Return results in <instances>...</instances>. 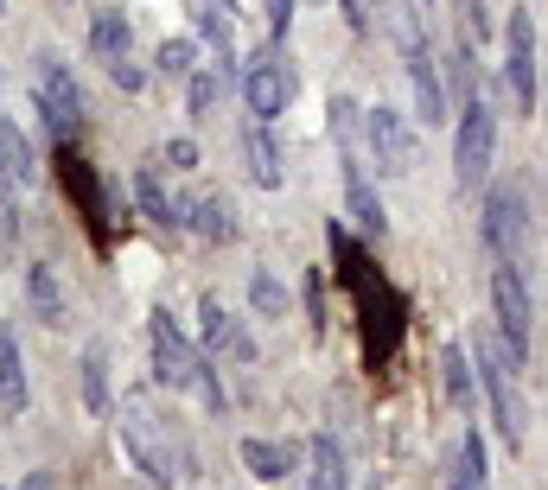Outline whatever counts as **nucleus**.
I'll list each match as a JSON object with an SVG mask.
<instances>
[{
	"label": "nucleus",
	"mask_w": 548,
	"mask_h": 490,
	"mask_svg": "<svg viewBox=\"0 0 548 490\" xmlns=\"http://www.w3.org/2000/svg\"><path fill=\"white\" fill-rule=\"evenodd\" d=\"M153 376H160L173 395H198L211 414H224V382H217V370L185 344L173 312H153Z\"/></svg>",
	"instance_id": "obj_1"
},
{
	"label": "nucleus",
	"mask_w": 548,
	"mask_h": 490,
	"mask_svg": "<svg viewBox=\"0 0 548 490\" xmlns=\"http://www.w3.org/2000/svg\"><path fill=\"white\" fill-rule=\"evenodd\" d=\"M472 350H478V382H485V395H491V420H498L504 446L523 452V401H517V363L523 357L504 344V331H491V325L472 331Z\"/></svg>",
	"instance_id": "obj_2"
},
{
	"label": "nucleus",
	"mask_w": 548,
	"mask_h": 490,
	"mask_svg": "<svg viewBox=\"0 0 548 490\" xmlns=\"http://www.w3.org/2000/svg\"><path fill=\"white\" fill-rule=\"evenodd\" d=\"M491 153H498V115H491L485 90L466 96V109H459V140H453V172L459 185H485L491 179Z\"/></svg>",
	"instance_id": "obj_3"
},
{
	"label": "nucleus",
	"mask_w": 548,
	"mask_h": 490,
	"mask_svg": "<svg viewBox=\"0 0 548 490\" xmlns=\"http://www.w3.org/2000/svg\"><path fill=\"white\" fill-rule=\"evenodd\" d=\"M122 446L128 459L147 471L153 484H173V452H166V427L147 408V395H122Z\"/></svg>",
	"instance_id": "obj_4"
},
{
	"label": "nucleus",
	"mask_w": 548,
	"mask_h": 490,
	"mask_svg": "<svg viewBox=\"0 0 548 490\" xmlns=\"http://www.w3.org/2000/svg\"><path fill=\"white\" fill-rule=\"evenodd\" d=\"M491 312H498L504 344L529 357V287H523V261H498L491 255Z\"/></svg>",
	"instance_id": "obj_5"
},
{
	"label": "nucleus",
	"mask_w": 548,
	"mask_h": 490,
	"mask_svg": "<svg viewBox=\"0 0 548 490\" xmlns=\"http://www.w3.org/2000/svg\"><path fill=\"white\" fill-rule=\"evenodd\" d=\"M504 77H510V96H517L523 115H536V20H529V7H510L504 20Z\"/></svg>",
	"instance_id": "obj_6"
},
{
	"label": "nucleus",
	"mask_w": 548,
	"mask_h": 490,
	"mask_svg": "<svg viewBox=\"0 0 548 490\" xmlns=\"http://www.w3.org/2000/svg\"><path fill=\"white\" fill-rule=\"evenodd\" d=\"M485 249L498 261H523L529 255V210L517 185H491L485 198Z\"/></svg>",
	"instance_id": "obj_7"
},
{
	"label": "nucleus",
	"mask_w": 548,
	"mask_h": 490,
	"mask_svg": "<svg viewBox=\"0 0 548 490\" xmlns=\"http://www.w3.org/2000/svg\"><path fill=\"white\" fill-rule=\"evenodd\" d=\"M396 32H402V58H408V77H415V115L427 128H440L447 121V90H440V70L427 58V39L415 26V13H396Z\"/></svg>",
	"instance_id": "obj_8"
},
{
	"label": "nucleus",
	"mask_w": 548,
	"mask_h": 490,
	"mask_svg": "<svg viewBox=\"0 0 548 490\" xmlns=\"http://www.w3.org/2000/svg\"><path fill=\"white\" fill-rule=\"evenodd\" d=\"M364 140H370V160H376L383 179H408V172H415V134H408V121L396 109L376 102L364 115Z\"/></svg>",
	"instance_id": "obj_9"
},
{
	"label": "nucleus",
	"mask_w": 548,
	"mask_h": 490,
	"mask_svg": "<svg viewBox=\"0 0 548 490\" xmlns=\"http://www.w3.org/2000/svg\"><path fill=\"white\" fill-rule=\"evenodd\" d=\"M39 115L51 121V134L71 147L77 128H83V90L71 83V70H64L58 58H39Z\"/></svg>",
	"instance_id": "obj_10"
},
{
	"label": "nucleus",
	"mask_w": 548,
	"mask_h": 490,
	"mask_svg": "<svg viewBox=\"0 0 548 490\" xmlns=\"http://www.w3.org/2000/svg\"><path fill=\"white\" fill-rule=\"evenodd\" d=\"M243 96H249V115H255V121H274V115L287 109L294 77L281 70V58H274V51H262L255 64H243Z\"/></svg>",
	"instance_id": "obj_11"
},
{
	"label": "nucleus",
	"mask_w": 548,
	"mask_h": 490,
	"mask_svg": "<svg viewBox=\"0 0 548 490\" xmlns=\"http://www.w3.org/2000/svg\"><path fill=\"white\" fill-rule=\"evenodd\" d=\"M338 166H345V204H351V217L364 223L370 236H383V198H376V185H370V172H364V160H357V140H345L338 147Z\"/></svg>",
	"instance_id": "obj_12"
},
{
	"label": "nucleus",
	"mask_w": 548,
	"mask_h": 490,
	"mask_svg": "<svg viewBox=\"0 0 548 490\" xmlns=\"http://www.w3.org/2000/svg\"><path fill=\"white\" fill-rule=\"evenodd\" d=\"M134 204H141L147 223H160V230H185V223H192V210L160 185V172H153V166H134Z\"/></svg>",
	"instance_id": "obj_13"
},
{
	"label": "nucleus",
	"mask_w": 548,
	"mask_h": 490,
	"mask_svg": "<svg viewBox=\"0 0 548 490\" xmlns=\"http://www.w3.org/2000/svg\"><path fill=\"white\" fill-rule=\"evenodd\" d=\"M204 344L211 357H230V363H255V338L243 331V319H230L217 300H204Z\"/></svg>",
	"instance_id": "obj_14"
},
{
	"label": "nucleus",
	"mask_w": 548,
	"mask_h": 490,
	"mask_svg": "<svg viewBox=\"0 0 548 490\" xmlns=\"http://www.w3.org/2000/svg\"><path fill=\"white\" fill-rule=\"evenodd\" d=\"M26 300H32V319H39V325H51V331L71 325V300H64L58 274H51L45 261H32V268H26Z\"/></svg>",
	"instance_id": "obj_15"
},
{
	"label": "nucleus",
	"mask_w": 548,
	"mask_h": 490,
	"mask_svg": "<svg viewBox=\"0 0 548 490\" xmlns=\"http://www.w3.org/2000/svg\"><path fill=\"white\" fill-rule=\"evenodd\" d=\"M0 408L20 414L26 408V357H20V331L0 325Z\"/></svg>",
	"instance_id": "obj_16"
},
{
	"label": "nucleus",
	"mask_w": 548,
	"mask_h": 490,
	"mask_svg": "<svg viewBox=\"0 0 548 490\" xmlns=\"http://www.w3.org/2000/svg\"><path fill=\"white\" fill-rule=\"evenodd\" d=\"M83 408L90 414H115V401H109V344H90L83 350Z\"/></svg>",
	"instance_id": "obj_17"
},
{
	"label": "nucleus",
	"mask_w": 548,
	"mask_h": 490,
	"mask_svg": "<svg viewBox=\"0 0 548 490\" xmlns=\"http://www.w3.org/2000/svg\"><path fill=\"white\" fill-rule=\"evenodd\" d=\"M128 20H122V7H96L90 13V45H96V58L109 64V58H128Z\"/></svg>",
	"instance_id": "obj_18"
},
{
	"label": "nucleus",
	"mask_w": 548,
	"mask_h": 490,
	"mask_svg": "<svg viewBox=\"0 0 548 490\" xmlns=\"http://www.w3.org/2000/svg\"><path fill=\"white\" fill-rule=\"evenodd\" d=\"M58 166H64V191H71V198L83 204V217H90V223H102V185H96V172L83 166L71 147L58 153Z\"/></svg>",
	"instance_id": "obj_19"
},
{
	"label": "nucleus",
	"mask_w": 548,
	"mask_h": 490,
	"mask_svg": "<svg viewBox=\"0 0 548 490\" xmlns=\"http://www.w3.org/2000/svg\"><path fill=\"white\" fill-rule=\"evenodd\" d=\"M243 153H249V172H255V185H281V153H274V140H268V121H249V134H243Z\"/></svg>",
	"instance_id": "obj_20"
},
{
	"label": "nucleus",
	"mask_w": 548,
	"mask_h": 490,
	"mask_svg": "<svg viewBox=\"0 0 548 490\" xmlns=\"http://www.w3.org/2000/svg\"><path fill=\"white\" fill-rule=\"evenodd\" d=\"M294 459H300L294 446H268V440H243V465H249V471H255V478H262V484H281L287 471H294Z\"/></svg>",
	"instance_id": "obj_21"
},
{
	"label": "nucleus",
	"mask_w": 548,
	"mask_h": 490,
	"mask_svg": "<svg viewBox=\"0 0 548 490\" xmlns=\"http://www.w3.org/2000/svg\"><path fill=\"white\" fill-rule=\"evenodd\" d=\"M306 484L313 490H345V446H338L332 433L313 440V471H306Z\"/></svg>",
	"instance_id": "obj_22"
},
{
	"label": "nucleus",
	"mask_w": 548,
	"mask_h": 490,
	"mask_svg": "<svg viewBox=\"0 0 548 490\" xmlns=\"http://www.w3.org/2000/svg\"><path fill=\"white\" fill-rule=\"evenodd\" d=\"M192 230H198L204 242H230V236H236L230 198H217V191H211V198H198V204H192Z\"/></svg>",
	"instance_id": "obj_23"
},
{
	"label": "nucleus",
	"mask_w": 548,
	"mask_h": 490,
	"mask_svg": "<svg viewBox=\"0 0 548 490\" xmlns=\"http://www.w3.org/2000/svg\"><path fill=\"white\" fill-rule=\"evenodd\" d=\"M0 160H7V172H13V185H32L39 179V160H32V140L13 128V121H0Z\"/></svg>",
	"instance_id": "obj_24"
},
{
	"label": "nucleus",
	"mask_w": 548,
	"mask_h": 490,
	"mask_svg": "<svg viewBox=\"0 0 548 490\" xmlns=\"http://www.w3.org/2000/svg\"><path fill=\"white\" fill-rule=\"evenodd\" d=\"M192 58H198V45H192V39H166L160 51H153V64H160V77H192V70H198Z\"/></svg>",
	"instance_id": "obj_25"
},
{
	"label": "nucleus",
	"mask_w": 548,
	"mask_h": 490,
	"mask_svg": "<svg viewBox=\"0 0 548 490\" xmlns=\"http://www.w3.org/2000/svg\"><path fill=\"white\" fill-rule=\"evenodd\" d=\"M249 300H255V312H262V319H281V312H287V287H281L274 274H255V280H249Z\"/></svg>",
	"instance_id": "obj_26"
},
{
	"label": "nucleus",
	"mask_w": 548,
	"mask_h": 490,
	"mask_svg": "<svg viewBox=\"0 0 548 490\" xmlns=\"http://www.w3.org/2000/svg\"><path fill=\"white\" fill-rule=\"evenodd\" d=\"M224 90H230V83H224V70H217V64L211 70H192V115H211V102Z\"/></svg>",
	"instance_id": "obj_27"
},
{
	"label": "nucleus",
	"mask_w": 548,
	"mask_h": 490,
	"mask_svg": "<svg viewBox=\"0 0 548 490\" xmlns=\"http://www.w3.org/2000/svg\"><path fill=\"white\" fill-rule=\"evenodd\" d=\"M440 370H447V395L466 408V401H472V363H466V350H447V357H440Z\"/></svg>",
	"instance_id": "obj_28"
},
{
	"label": "nucleus",
	"mask_w": 548,
	"mask_h": 490,
	"mask_svg": "<svg viewBox=\"0 0 548 490\" xmlns=\"http://www.w3.org/2000/svg\"><path fill=\"white\" fill-rule=\"evenodd\" d=\"M338 7H345V20H351V32H376V20H383V0H338Z\"/></svg>",
	"instance_id": "obj_29"
},
{
	"label": "nucleus",
	"mask_w": 548,
	"mask_h": 490,
	"mask_svg": "<svg viewBox=\"0 0 548 490\" xmlns=\"http://www.w3.org/2000/svg\"><path fill=\"white\" fill-rule=\"evenodd\" d=\"M262 7H268V39L281 45V39H287V26H294V0H262Z\"/></svg>",
	"instance_id": "obj_30"
},
{
	"label": "nucleus",
	"mask_w": 548,
	"mask_h": 490,
	"mask_svg": "<svg viewBox=\"0 0 548 490\" xmlns=\"http://www.w3.org/2000/svg\"><path fill=\"white\" fill-rule=\"evenodd\" d=\"M306 312H313V331H325V274H306Z\"/></svg>",
	"instance_id": "obj_31"
},
{
	"label": "nucleus",
	"mask_w": 548,
	"mask_h": 490,
	"mask_svg": "<svg viewBox=\"0 0 548 490\" xmlns=\"http://www.w3.org/2000/svg\"><path fill=\"white\" fill-rule=\"evenodd\" d=\"M166 166H173V172H192V166H198V140H185V134H179L173 147H166Z\"/></svg>",
	"instance_id": "obj_32"
},
{
	"label": "nucleus",
	"mask_w": 548,
	"mask_h": 490,
	"mask_svg": "<svg viewBox=\"0 0 548 490\" xmlns=\"http://www.w3.org/2000/svg\"><path fill=\"white\" fill-rule=\"evenodd\" d=\"M109 77L122 83L128 96H134V90H141V83H147V77H141V64H128V58H109Z\"/></svg>",
	"instance_id": "obj_33"
},
{
	"label": "nucleus",
	"mask_w": 548,
	"mask_h": 490,
	"mask_svg": "<svg viewBox=\"0 0 548 490\" xmlns=\"http://www.w3.org/2000/svg\"><path fill=\"white\" fill-rule=\"evenodd\" d=\"M20 490H51V478H45V471H32V478H26Z\"/></svg>",
	"instance_id": "obj_34"
},
{
	"label": "nucleus",
	"mask_w": 548,
	"mask_h": 490,
	"mask_svg": "<svg viewBox=\"0 0 548 490\" xmlns=\"http://www.w3.org/2000/svg\"><path fill=\"white\" fill-rule=\"evenodd\" d=\"M0 13H7V0H0Z\"/></svg>",
	"instance_id": "obj_35"
},
{
	"label": "nucleus",
	"mask_w": 548,
	"mask_h": 490,
	"mask_svg": "<svg viewBox=\"0 0 548 490\" xmlns=\"http://www.w3.org/2000/svg\"><path fill=\"white\" fill-rule=\"evenodd\" d=\"M370 490H383V484H370Z\"/></svg>",
	"instance_id": "obj_36"
},
{
	"label": "nucleus",
	"mask_w": 548,
	"mask_h": 490,
	"mask_svg": "<svg viewBox=\"0 0 548 490\" xmlns=\"http://www.w3.org/2000/svg\"><path fill=\"white\" fill-rule=\"evenodd\" d=\"M427 7H434V0H427Z\"/></svg>",
	"instance_id": "obj_37"
}]
</instances>
